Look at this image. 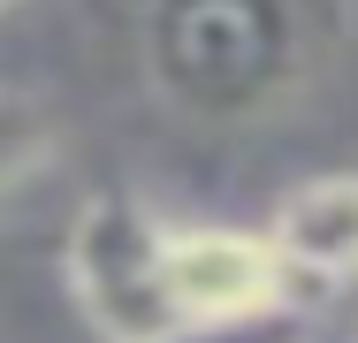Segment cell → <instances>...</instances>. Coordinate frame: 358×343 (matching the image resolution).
<instances>
[{
  "label": "cell",
  "mask_w": 358,
  "mask_h": 343,
  "mask_svg": "<svg viewBox=\"0 0 358 343\" xmlns=\"http://www.w3.org/2000/svg\"><path fill=\"white\" fill-rule=\"evenodd\" d=\"M145 92L191 130H244L289 107L313 76L305 0H145Z\"/></svg>",
  "instance_id": "obj_1"
},
{
  "label": "cell",
  "mask_w": 358,
  "mask_h": 343,
  "mask_svg": "<svg viewBox=\"0 0 358 343\" xmlns=\"http://www.w3.org/2000/svg\"><path fill=\"white\" fill-rule=\"evenodd\" d=\"M176 221H160L130 191H92L62 244L76 321L99 343H191L176 313Z\"/></svg>",
  "instance_id": "obj_2"
},
{
  "label": "cell",
  "mask_w": 358,
  "mask_h": 343,
  "mask_svg": "<svg viewBox=\"0 0 358 343\" xmlns=\"http://www.w3.org/2000/svg\"><path fill=\"white\" fill-rule=\"evenodd\" d=\"M176 313L191 336H221V328H259L289 305V267L275 260L267 237L244 229H176Z\"/></svg>",
  "instance_id": "obj_3"
},
{
  "label": "cell",
  "mask_w": 358,
  "mask_h": 343,
  "mask_svg": "<svg viewBox=\"0 0 358 343\" xmlns=\"http://www.w3.org/2000/svg\"><path fill=\"white\" fill-rule=\"evenodd\" d=\"M267 244L289 282H358V176H313L282 191Z\"/></svg>",
  "instance_id": "obj_4"
},
{
  "label": "cell",
  "mask_w": 358,
  "mask_h": 343,
  "mask_svg": "<svg viewBox=\"0 0 358 343\" xmlns=\"http://www.w3.org/2000/svg\"><path fill=\"white\" fill-rule=\"evenodd\" d=\"M54 115H46V99H31V92H15V84H0V199L8 191H23L46 160H54Z\"/></svg>",
  "instance_id": "obj_5"
},
{
  "label": "cell",
  "mask_w": 358,
  "mask_h": 343,
  "mask_svg": "<svg viewBox=\"0 0 358 343\" xmlns=\"http://www.w3.org/2000/svg\"><path fill=\"white\" fill-rule=\"evenodd\" d=\"M8 8H23V0H0V15H8Z\"/></svg>",
  "instance_id": "obj_6"
},
{
  "label": "cell",
  "mask_w": 358,
  "mask_h": 343,
  "mask_svg": "<svg viewBox=\"0 0 358 343\" xmlns=\"http://www.w3.org/2000/svg\"><path fill=\"white\" fill-rule=\"evenodd\" d=\"M328 343H351V336H328Z\"/></svg>",
  "instance_id": "obj_7"
},
{
  "label": "cell",
  "mask_w": 358,
  "mask_h": 343,
  "mask_svg": "<svg viewBox=\"0 0 358 343\" xmlns=\"http://www.w3.org/2000/svg\"><path fill=\"white\" fill-rule=\"evenodd\" d=\"M351 343H358V321H351Z\"/></svg>",
  "instance_id": "obj_8"
}]
</instances>
